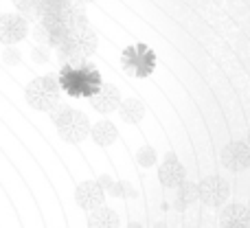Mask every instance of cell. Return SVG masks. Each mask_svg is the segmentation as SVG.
Instances as JSON below:
<instances>
[{
	"instance_id": "6da1fadb",
	"label": "cell",
	"mask_w": 250,
	"mask_h": 228,
	"mask_svg": "<svg viewBox=\"0 0 250 228\" xmlns=\"http://www.w3.org/2000/svg\"><path fill=\"white\" fill-rule=\"evenodd\" d=\"M53 121L57 125V134H60L62 141L73 143V145L82 143L90 134V121H88V116L75 108L62 105V110L53 112Z\"/></svg>"
},
{
	"instance_id": "7a4b0ae2",
	"label": "cell",
	"mask_w": 250,
	"mask_h": 228,
	"mask_svg": "<svg viewBox=\"0 0 250 228\" xmlns=\"http://www.w3.org/2000/svg\"><path fill=\"white\" fill-rule=\"evenodd\" d=\"M60 83L73 97H92L99 90L101 79H99V73L95 68H90V66H86L82 70L73 68V66H66L64 73H62Z\"/></svg>"
},
{
	"instance_id": "3957f363",
	"label": "cell",
	"mask_w": 250,
	"mask_h": 228,
	"mask_svg": "<svg viewBox=\"0 0 250 228\" xmlns=\"http://www.w3.org/2000/svg\"><path fill=\"white\" fill-rule=\"evenodd\" d=\"M97 44H99V38L97 33L86 26L82 31H73L64 38V42L57 46V53H60V62H68V60H79V57H90L95 55Z\"/></svg>"
},
{
	"instance_id": "277c9868",
	"label": "cell",
	"mask_w": 250,
	"mask_h": 228,
	"mask_svg": "<svg viewBox=\"0 0 250 228\" xmlns=\"http://www.w3.org/2000/svg\"><path fill=\"white\" fill-rule=\"evenodd\" d=\"M26 104L40 112H51L60 104V83L53 77H38L24 90Z\"/></svg>"
},
{
	"instance_id": "5b68a950",
	"label": "cell",
	"mask_w": 250,
	"mask_h": 228,
	"mask_svg": "<svg viewBox=\"0 0 250 228\" xmlns=\"http://www.w3.org/2000/svg\"><path fill=\"white\" fill-rule=\"evenodd\" d=\"M230 198V187L224 178L220 176H207L198 182V200H202L207 207L220 208Z\"/></svg>"
},
{
	"instance_id": "8992f818",
	"label": "cell",
	"mask_w": 250,
	"mask_h": 228,
	"mask_svg": "<svg viewBox=\"0 0 250 228\" xmlns=\"http://www.w3.org/2000/svg\"><path fill=\"white\" fill-rule=\"evenodd\" d=\"M29 33V22L20 13H2L0 16V42L4 46L22 42Z\"/></svg>"
},
{
	"instance_id": "52a82bcc",
	"label": "cell",
	"mask_w": 250,
	"mask_h": 228,
	"mask_svg": "<svg viewBox=\"0 0 250 228\" xmlns=\"http://www.w3.org/2000/svg\"><path fill=\"white\" fill-rule=\"evenodd\" d=\"M222 165L233 173L250 169V143H248V138L229 143V145L222 149Z\"/></svg>"
},
{
	"instance_id": "ba28073f",
	"label": "cell",
	"mask_w": 250,
	"mask_h": 228,
	"mask_svg": "<svg viewBox=\"0 0 250 228\" xmlns=\"http://www.w3.org/2000/svg\"><path fill=\"white\" fill-rule=\"evenodd\" d=\"M185 178H187L185 165L178 160V156L173 154V151H169V154L165 156V160L160 163V167H158V180H160V185L167 187V189H176V187L180 185Z\"/></svg>"
},
{
	"instance_id": "9c48e42d",
	"label": "cell",
	"mask_w": 250,
	"mask_h": 228,
	"mask_svg": "<svg viewBox=\"0 0 250 228\" xmlns=\"http://www.w3.org/2000/svg\"><path fill=\"white\" fill-rule=\"evenodd\" d=\"M104 200H105V191L101 189L97 180H86L75 189V202L83 211H95L97 207L104 204Z\"/></svg>"
},
{
	"instance_id": "30bf717a",
	"label": "cell",
	"mask_w": 250,
	"mask_h": 228,
	"mask_svg": "<svg viewBox=\"0 0 250 228\" xmlns=\"http://www.w3.org/2000/svg\"><path fill=\"white\" fill-rule=\"evenodd\" d=\"M121 104V92H119L117 86L112 83H101L99 90L90 97V105L101 114H110L119 108Z\"/></svg>"
},
{
	"instance_id": "8fae6325",
	"label": "cell",
	"mask_w": 250,
	"mask_h": 228,
	"mask_svg": "<svg viewBox=\"0 0 250 228\" xmlns=\"http://www.w3.org/2000/svg\"><path fill=\"white\" fill-rule=\"evenodd\" d=\"M220 224L222 226H248L250 228V208L244 204H229L222 208L220 213Z\"/></svg>"
},
{
	"instance_id": "7c38bea8",
	"label": "cell",
	"mask_w": 250,
	"mask_h": 228,
	"mask_svg": "<svg viewBox=\"0 0 250 228\" xmlns=\"http://www.w3.org/2000/svg\"><path fill=\"white\" fill-rule=\"evenodd\" d=\"M88 136H92V141H95L97 145L110 147L119 138V129H117V125L110 123V121H97L95 125H90V134H88Z\"/></svg>"
},
{
	"instance_id": "4fadbf2b",
	"label": "cell",
	"mask_w": 250,
	"mask_h": 228,
	"mask_svg": "<svg viewBox=\"0 0 250 228\" xmlns=\"http://www.w3.org/2000/svg\"><path fill=\"white\" fill-rule=\"evenodd\" d=\"M117 112L125 123L136 125L145 119V105H143V101H138V99H121Z\"/></svg>"
},
{
	"instance_id": "5bb4252c",
	"label": "cell",
	"mask_w": 250,
	"mask_h": 228,
	"mask_svg": "<svg viewBox=\"0 0 250 228\" xmlns=\"http://www.w3.org/2000/svg\"><path fill=\"white\" fill-rule=\"evenodd\" d=\"M88 228H119V215L108 207H97L95 211H90L88 217Z\"/></svg>"
},
{
	"instance_id": "9a60e30c",
	"label": "cell",
	"mask_w": 250,
	"mask_h": 228,
	"mask_svg": "<svg viewBox=\"0 0 250 228\" xmlns=\"http://www.w3.org/2000/svg\"><path fill=\"white\" fill-rule=\"evenodd\" d=\"M70 7V0H35V11L38 18L42 16H55V13H66Z\"/></svg>"
},
{
	"instance_id": "2e32d148",
	"label": "cell",
	"mask_w": 250,
	"mask_h": 228,
	"mask_svg": "<svg viewBox=\"0 0 250 228\" xmlns=\"http://www.w3.org/2000/svg\"><path fill=\"white\" fill-rule=\"evenodd\" d=\"M176 189H178V207H182V204L187 207V204H193L198 200V182H191L185 178Z\"/></svg>"
},
{
	"instance_id": "e0dca14e",
	"label": "cell",
	"mask_w": 250,
	"mask_h": 228,
	"mask_svg": "<svg viewBox=\"0 0 250 228\" xmlns=\"http://www.w3.org/2000/svg\"><path fill=\"white\" fill-rule=\"evenodd\" d=\"M136 160L141 167H154L156 160H158V154H156V149L151 145H143L141 149L136 151Z\"/></svg>"
},
{
	"instance_id": "ac0fdd59",
	"label": "cell",
	"mask_w": 250,
	"mask_h": 228,
	"mask_svg": "<svg viewBox=\"0 0 250 228\" xmlns=\"http://www.w3.org/2000/svg\"><path fill=\"white\" fill-rule=\"evenodd\" d=\"M108 193H112L114 198H136V191L129 182H112Z\"/></svg>"
},
{
	"instance_id": "d6986e66",
	"label": "cell",
	"mask_w": 250,
	"mask_h": 228,
	"mask_svg": "<svg viewBox=\"0 0 250 228\" xmlns=\"http://www.w3.org/2000/svg\"><path fill=\"white\" fill-rule=\"evenodd\" d=\"M13 4H16V9L20 11V16H24V18L38 16V11H35V0H13Z\"/></svg>"
},
{
	"instance_id": "ffe728a7",
	"label": "cell",
	"mask_w": 250,
	"mask_h": 228,
	"mask_svg": "<svg viewBox=\"0 0 250 228\" xmlns=\"http://www.w3.org/2000/svg\"><path fill=\"white\" fill-rule=\"evenodd\" d=\"M4 62H7L9 66H16L18 62H20V53H18V51H13V48L9 46L7 51H4Z\"/></svg>"
},
{
	"instance_id": "44dd1931",
	"label": "cell",
	"mask_w": 250,
	"mask_h": 228,
	"mask_svg": "<svg viewBox=\"0 0 250 228\" xmlns=\"http://www.w3.org/2000/svg\"><path fill=\"white\" fill-rule=\"evenodd\" d=\"M97 182H99V187H101V189H104L105 191V193H108V191H110V187H112V178H110V176H105V173H104V176H99V178H97Z\"/></svg>"
},
{
	"instance_id": "7402d4cb",
	"label": "cell",
	"mask_w": 250,
	"mask_h": 228,
	"mask_svg": "<svg viewBox=\"0 0 250 228\" xmlns=\"http://www.w3.org/2000/svg\"><path fill=\"white\" fill-rule=\"evenodd\" d=\"M33 60L35 62H46L48 60L46 48H35V51H33Z\"/></svg>"
},
{
	"instance_id": "603a6c76",
	"label": "cell",
	"mask_w": 250,
	"mask_h": 228,
	"mask_svg": "<svg viewBox=\"0 0 250 228\" xmlns=\"http://www.w3.org/2000/svg\"><path fill=\"white\" fill-rule=\"evenodd\" d=\"M75 4H82V7H86V4H90V2H95V0H73Z\"/></svg>"
},
{
	"instance_id": "cb8c5ba5",
	"label": "cell",
	"mask_w": 250,
	"mask_h": 228,
	"mask_svg": "<svg viewBox=\"0 0 250 228\" xmlns=\"http://www.w3.org/2000/svg\"><path fill=\"white\" fill-rule=\"evenodd\" d=\"M127 228H143L141 224H138V222H129V226Z\"/></svg>"
},
{
	"instance_id": "d4e9b609",
	"label": "cell",
	"mask_w": 250,
	"mask_h": 228,
	"mask_svg": "<svg viewBox=\"0 0 250 228\" xmlns=\"http://www.w3.org/2000/svg\"><path fill=\"white\" fill-rule=\"evenodd\" d=\"M222 228H248V226H222Z\"/></svg>"
},
{
	"instance_id": "484cf974",
	"label": "cell",
	"mask_w": 250,
	"mask_h": 228,
	"mask_svg": "<svg viewBox=\"0 0 250 228\" xmlns=\"http://www.w3.org/2000/svg\"><path fill=\"white\" fill-rule=\"evenodd\" d=\"M248 143H250V138H248Z\"/></svg>"
}]
</instances>
